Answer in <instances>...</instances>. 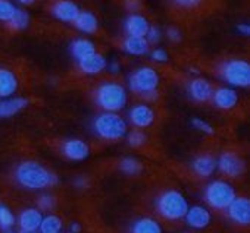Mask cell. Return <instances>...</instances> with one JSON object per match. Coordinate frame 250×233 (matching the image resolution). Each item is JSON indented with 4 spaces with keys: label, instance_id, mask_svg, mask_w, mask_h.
Returning a JSON list of instances; mask_svg holds the SVG:
<instances>
[{
    "label": "cell",
    "instance_id": "1",
    "mask_svg": "<svg viewBox=\"0 0 250 233\" xmlns=\"http://www.w3.org/2000/svg\"><path fill=\"white\" fill-rule=\"evenodd\" d=\"M15 180L25 189L42 191L52 186H56L59 178L55 172L47 169L39 161L25 160L21 161L15 169Z\"/></svg>",
    "mask_w": 250,
    "mask_h": 233
},
{
    "label": "cell",
    "instance_id": "2",
    "mask_svg": "<svg viewBox=\"0 0 250 233\" xmlns=\"http://www.w3.org/2000/svg\"><path fill=\"white\" fill-rule=\"evenodd\" d=\"M94 101L103 111L118 113L128 103V91L116 81H103L94 90Z\"/></svg>",
    "mask_w": 250,
    "mask_h": 233
},
{
    "label": "cell",
    "instance_id": "3",
    "mask_svg": "<svg viewBox=\"0 0 250 233\" xmlns=\"http://www.w3.org/2000/svg\"><path fill=\"white\" fill-rule=\"evenodd\" d=\"M91 128L97 138L113 143L125 138L128 132V122L118 113L102 111L93 119Z\"/></svg>",
    "mask_w": 250,
    "mask_h": 233
},
{
    "label": "cell",
    "instance_id": "4",
    "mask_svg": "<svg viewBox=\"0 0 250 233\" xmlns=\"http://www.w3.org/2000/svg\"><path fill=\"white\" fill-rule=\"evenodd\" d=\"M159 84H161V75L152 66H140L134 69L128 76L130 91L149 101H155L158 98Z\"/></svg>",
    "mask_w": 250,
    "mask_h": 233
},
{
    "label": "cell",
    "instance_id": "5",
    "mask_svg": "<svg viewBox=\"0 0 250 233\" xmlns=\"http://www.w3.org/2000/svg\"><path fill=\"white\" fill-rule=\"evenodd\" d=\"M155 207L162 218L168 221H178L184 218L190 205L187 198L183 195V192L177 189H167L159 194Z\"/></svg>",
    "mask_w": 250,
    "mask_h": 233
},
{
    "label": "cell",
    "instance_id": "6",
    "mask_svg": "<svg viewBox=\"0 0 250 233\" xmlns=\"http://www.w3.org/2000/svg\"><path fill=\"white\" fill-rule=\"evenodd\" d=\"M235 197H237L235 188L229 182L222 179L209 182L203 191V199L206 205L219 211L227 210L228 205L235 199Z\"/></svg>",
    "mask_w": 250,
    "mask_h": 233
},
{
    "label": "cell",
    "instance_id": "7",
    "mask_svg": "<svg viewBox=\"0 0 250 233\" xmlns=\"http://www.w3.org/2000/svg\"><path fill=\"white\" fill-rule=\"evenodd\" d=\"M219 76L231 88H247L250 85V65L243 59H229L219 66Z\"/></svg>",
    "mask_w": 250,
    "mask_h": 233
},
{
    "label": "cell",
    "instance_id": "8",
    "mask_svg": "<svg viewBox=\"0 0 250 233\" xmlns=\"http://www.w3.org/2000/svg\"><path fill=\"white\" fill-rule=\"evenodd\" d=\"M216 170H219L225 178L237 179L244 175L246 161L235 151H224L216 159Z\"/></svg>",
    "mask_w": 250,
    "mask_h": 233
},
{
    "label": "cell",
    "instance_id": "9",
    "mask_svg": "<svg viewBox=\"0 0 250 233\" xmlns=\"http://www.w3.org/2000/svg\"><path fill=\"white\" fill-rule=\"evenodd\" d=\"M156 121V111L147 103H137L128 110V122L134 129L145 131L150 128Z\"/></svg>",
    "mask_w": 250,
    "mask_h": 233
},
{
    "label": "cell",
    "instance_id": "10",
    "mask_svg": "<svg viewBox=\"0 0 250 233\" xmlns=\"http://www.w3.org/2000/svg\"><path fill=\"white\" fill-rule=\"evenodd\" d=\"M61 151L63 157L69 161H84L91 154L90 145L80 138H69L63 141L61 145Z\"/></svg>",
    "mask_w": 250,
    "mask_h": 233
},
{
    "label": "cell",
    "instance_id": "11",
    "mask_svg": "<svg viewBox=\"0 0 250 233\" xmlns=\"http://www.w3.org/2000/svg\"><path fill=\"white\" fill-rule=\"evenodd\" d=\"M227 214L229 220L238 226L250 224V201L246 197H235V199L228 205Z\"/></svg>",
    "mask_w": 250,
    "mask_h": 233
},
{
    "label": "cell",
    "instance_id": "12",
    "mask_svg": "<svg viewBox=\"0 0 250 233\" xmlns=\"http://www.w3.org/2000/svg\"><path fill=\"white\" fill-rule=\"evenodd\" d=\"M184 220L187 226L193 230H203L212 223V213L205 205H191L188 207Z\"/></svg>",
    "mask_w": 250,
    "mask_h": 233
},
{
    "label": "cell",
    "instance_id": "13",
    "mask_svg": "<svg viewBox=\"0 0 250 233\" xmlns=\"http://www.w3.org/2000/svg\"><path fill=\"white\" fill-rule=\"evenodd\" d=\"M187 92L190 98L196 103H208L212 98L213 94V85L210 81L202 76H194L188 85H187Z\"/></svg>",
    "mask_w": 250,
    "mask_h": 233
},
{
    "label": "cell",
    "instance_id": "14",
    "mask_svg": "<svg viewBox=\"0 0 250 233\" xmlns=\"http://www.w3.org/2000/svg\"><path fill=\"white\" fill-rule=\"evenodd\" d=\"M238 100H240L238 92L231 87H219V88L213 90V94L210 98L213 106L224 111L235 108L238 104Z\"/></svg>",
    "mask_w": 250,
    "mask_h": 233
},
{
    "label": "cell",
    "instance_id": "15",
    "mask_svg": "<svg viewBox=\"0 0 250 233\" xmlns=\"http://www.w3.org/2000/svg\"><path fill=\"white\" fill-rule=\"evenodd\" d=\"M52 15L65 24H74L75 18L80 14V8L72 0H56L52 5Z\"/></svg>",
    "mask_w": 250,
    "mask_h": 233
},
{
    "label": "cell",
    "instance_id": "16",
    "mask_svg": "<svg viewBox=\"0 0 250 233\" xmlns=\"http://www.w3.org/2000/svg\"><path fill=\"white\" fill-rule=\"evenodd\" d=\"M150 22L142 14H130L124 21V30L128 37H146Z\"/></svg>",
    "mask_w": 250,
    "mask_h": 233
},
{
    "label": "cell",
    "instance_id": "17",
    "mask_svg": "<svg viewBox=\"0 0 250 233\" xmlns=\"http://www.w3.org/2000/svg\"><path fill=\"white\" fill-rule=\"evenodd\" d=\"M20 85L18 76L8 68H0V100L11 98L17 92Z\"/></svg>",
    "mask_w": 250,
    "mask_h": 233
},
{
    "label": "cell",
    "instance_id": "18",
    "mask_svg": "<svg viewBox=\"0 0 250 233\" xmlns=\"http://www.w3.org/2000/svg\"><path fill=\"white\" fill-rule=\"evenodd\" d=\"M191 170L199 178H210L216 172V157L212 154H200L193 159Z\"/></svg>",
    "mask_w": 250,
    "mask_h": 233
},
{
    "label": "cell",
    "instance_id": "19",
    "mask_svg": "<svg viewBox=\"0 0 250 233\" xmlns=\"http://www.w3.org/2000/svg\"><path fill=\"white\" fill-rule=\"evenodd\" d=\"M42 218H43V213L39 208L30 207V208H25L20 213L17 221H18L20 230L37 232L39 226L42 223Z\"/></svg>",
    "mask_w": 250,
    "mask_h": 233
},
{
    "label": "cell",
    "instance_id": "20",
    "mask_svg": "<svg viewBox=\"0 0 250 233\" xmlns=\"http://www.w3.org/2000/svg\"><path fill=\"white\" fill-rule=\"evenodd\" d=\"M69 52H71V56L78 63V62L93 56L94 53H97V49H96V44L88 38H75L69 46Z\"/></svg>",
    "mask_w": 250,
    "mask_h": 233
},
{
    "label": "cell",
    "instance_id": "21",
    "mask_svg": "<svg viewBox=\"0 0 250 233\" xmlns=\"http://www.w3.org/2000/svg\"><path fill=\"white\" fill-rule=\"evenodd\" d=\"M28 106V100L24 97H11L0 100V119L12 118Z\"/></svg>",
    "mask_w": 250,
    "mask_h": 233
},
{
    "label": "cell",
    "instance_id": "22",
    "mask_svg": "<svg viewBox=\"0 0 250 233\" xmlns=\"http://www.w3.org/2000/svg\"><path fill=\"white\" fill-rule=\"evenodd\" d=\"M106 65H107V60L103 54L100 53H94L93 56L78 62V69L85 73V75H99L102 73L103 71H106Z\"/></svg>",
    "mask_w": 250,
    "mask_h": 233
},
{
    "label": "cell",
    "instance_id": "23",
    "mask_svg": "<svg viewBox=\"0 0 250 233\" xmlns=\"http://www.w3.org/2000/svg\"><path fill=\"white\" fill-rule=\"evenodd\" d=\"M122 50L131 56H146L150 52V44L145 37H125L122 41Z\"/></svg>",
    "mask_w": 250,
    "mask_h": 233
},
{
    "label": "cell",
    "instance_id": "24",
    "mask_svg": "<svg viewBox=\"0 0 250 233\" xmlns=\"http://www.w3.org/2000/svg\"><path fill=\"white\" fill-rule=\"evenodd\" d=\"M74 25L83 34H94L99 30V21L96 15L90 11H80L78 17L74 21Z\"/></svg>",
    "mask_w": 250,
    "mask_h": 233
},
{
    "label": "cell",
    "instance_id": "25",
    "mask_svg": "<svg viewBox=\"0 0 250 233\" xmlns=\"http://www.w3.org/2000/svg\"><path fill=\"white\" fill-rule=\"evenodd\" d=\"M130 233H164L161 223L153 217H140L137 218L131 227Z\"/></svg>",
    "mask_w": 250,
    "mask_h": 233
},
{
    "label": "cell",
    "instance_id": "26",
    "mask_svg": "<svg viewBox=\"0 0 250 233\" xmlns=\"http://www.w3.org/2000/svg\"><path fill=\"white\" fill-rule=\"evenodd\" d=\"M119 170L124 175H128V176H137L143 172V164L142 161L134 157V156H125L121 159L119 161Z\"/></svg>",
    "mask_w": 250,
    "mask_h": 233
},
{
    "label": "cell",
    "instance_id": "27",
    "mask_svg": "<svg viewBox=\"0 0 250 233\" xmlns=\"http://www.w3.org/2000/svg\"><path fill=\"white\" fill-rule=\"evenodd\" d=\"M62 229H63V223L61 217H58L56 214H47V215H43L37 232L39 233H62Z\"/></svg>",
    "mask_w": 250,
    "mask_h": 233
},
{
    "label": "cell",
    "instance_id": "28",
    "mask_svg": "<svg viewBox=\"0 0 250 233\" xmlns=\"http://www.w3.org/2000/svg\"><path fill=\"white\" fill-rule=\"evenodd\" d=\"M30 21H31V19H30V14H28L27 11H24V9L17 8V11H15L14 17H12V19L9 21V25H11L12 30L24 31V30H27V28L30 27Z\"/></svg>",
    "mask_w": 250,
    "mask_h": 233
},
{
    "label": "cell",
    "instance_id": "29",
    "mask_svg": "<svg viewBox=\"0 0 250 233\" xmlns=\"http://www.w3.org/2000/svg\"><path fill=\"white\" fill-rule=\"evenodd\" d=\"M125 138H127V143L131 148H142L147 143V135L140 129L128 131L127 135H125Z\"/></svg>",
    "mask_w": 250,
    "mask_h": 233
},
{
    "label": "cell",
    "instance_id": "30",
    "mask_svg": "<svg viewBox=\"0 0 250 233\" xmlns=\"http://www.w3.org/2000/svg\"><path fill=\"white\" fill-rule=\"evenodd\" d=\"M17 223V218L12 213V210L5 205V204H0V229H11L14 227Z\"/></svg>",
    "mask_w": 250,
    "mask_h": 233
},
{
    "label": "cell",
    "instance_id": "31",
    "mask_svg": "<svg viewBox=\"0 0 250 233\" xmlns=\"http://www.w3.org/2000/svg\"><path fill=\"white\" fill-rule=\"evenodd\" d=\"M15 11H17V6L11 2V0H0V22L9 24Z\"/></svg>",
    "mask_w": 250,
    "mask_h": 233
},
{
    "label": "cell",
    "instance_id": "32",
    "mask_svg": "<svg viewBox=\"0 0 250 233\" xmlns=\"http://www.w3.org/2000/svg\"><path fill=\"white\" fill-rule=\"evenodd\" d=\"M37 207L40 211H52L55 207H56V198L49 194V192H44L37 199Z\"/></svg>",
    "mask_w": 250,
    "mask_h": 233
},
{
    "label": "cell",
    "instance_id": "33",
    "mask_svg": "<svg viewBox=\"0 0 250 233\" xmlns=\"http://www.w3.org/2000/svg\"><path fill=\"white\" fill-rule=\"evenodd\" d=\"M191 125H193V128H196V129L200 131L202 134H206V135H213V134H215L213 126H212L208 121H205V119H202V118H193V119H191Z\"/></svg>",
    "mask_w": 250,
    "mask_h": 233
},
{
    "label": "cell",
    "instance_id": "34",
    "mask_svg": "<svg viewBox=\"0 0 250 233\" xmlns=\"http://www.w3.org/2000/svg\"><path fill=\"white\" fill-rule=\"evenodd\" d=\"M145 38H146V41L149 44H159L161 40H162V30L159 27H156V25H150V28H149Z\"/></svg>",
    "mask_w": 250,
    "mask_h": 233
},
{
    "label": "cell",
    "instance_id": "35",
    "mask_svg": "<svg viewBox=\"0 0 250 233\" xmlns=\"http://www.w3.org/2000/svg\"><path fill=\"white\" fill-rule=\"evenodd\" d=\"M149 53H150V59H152L153 62H156V63H167V62L169 60L168 52H167L165 49H162V47H156V49H153V50L149 52Z\"/></svg>",
    "mask_w": 250,
    "mask_h": 233
},
{
    "label": "cell",
    "instance_id": "36",
    "mask_svg": "<svg viewBox=\"0 0 250 233\" xmlns=\"http://www.w3.org/2000/svg\"><path fill=\"white\" fill-rule=\"evenodd\" d=\"M172 2H174L175 6H178V8H181V9L190 11V9L199 8V6L205 2V0H172Z\"/></svg>",
    "mask_w": 250,
    "mask_h": 233
},
{
    "label": "cell",
    "instance_id": "37",
    "mask_svg": "<svg viewBox=\"0 0 250 233\" xmlns=\"http://www.w3.org/2000/svg\"><path fill=\"white\" fill-rule=\"evenodd\" d=\"M167 38L171 41V43H180L183 40V34H181V30L177 28V27H169L167 30Z\"/></svg>",
    "mask_w": 250,
    "mask_h": 233
},
{
    "label": "cell",
    "instance_id": "38",
    "mask_svg": "<svg viewBox=\"0 0 250 233\" xmlns=\"http://www.w3.org/2000/svg\"><path fill=\"white\" fill-rule=\"evenodd\" d=\"M74 185H75V188H78V189H87V188L90 186V180H88L87 176H77V178L74 179Z\"/></svg>",
    "mask_w": 250,
    "mask_h": 233
},
{
    "label": "cell",
    "instance_id": "39",
    "mask_svg": "<svg viewBox=\"0 0 250 233\" xmlns=\"http://www.w3.org/2000/svg\"><path fill=\"white\" fill-rule=\"evenodd\" d=\"M106 69H107V72H109V73L116 75V73H119V72H121V63H119L118 60L112 59V60H109V62H107Z\"/></svg>",
    "mask_w": 250,
    "mask_h": 233
},
{
    "label": "cell",
    "instance_id": "40",
    "mask_svg": "<svg viewBox=\"0 0 250 233\" xmlns=\"http://www.w3.org/2000/svg\"><path fill=\"white\" fill-rule=\"evenodd\" d=\"M142 6L140 0H125V8H127L131 14H136V11H139Z\"/></svg>",
    "mask_w": 250,
    "mask_h": 233
},
{
    "label": "cell",
    "instance_id": "41",
    "mask_svg": "<svg viewBox=\"0 0 250 233\" xmlns=\"http://www.w3.org/2000/svg\"><path fill=\"white\" fill-rule=\"evenodd\" d=\"M237 31H238L241 36L247 37V36H250V25L246 24V22H241V24L237 25Z\"/></svg>",
    "mask_w": 250,
    "mask_h": 233
},
{
    "label": "cell",
    "instance_id": "42",
    "mask_svg": "<svg viewBox=\"0 0 250 233\" xmlns=\"http://www.w3.org/2000/svg\"><path fill=\"white\" fill-rule=\"evenodd\" d=\"M81 229H83V227H81V224H80L78 221H74V223L69 224V232H71V233H80Z\"/></svg>",
    "mask_w": 250,
    "mask_h": 233
},
{
    "label": "cell",
    "instance_id": "43",
    "mask_svg": "<svg viewBox=\"0 0 250 233\" xmlns=\"http://www.w3.org/2000/svg\"><path fill=\"white\" fill-rule=\"evenodd\" d=\"M17 2H18V3H21V5H25V6H27V5H33V3L36 2V0H17Z\"/></svg>",
    "mask_w": 250,
    "mask_h": 233
},
{
    "label": "cell",
    "instance_id": "44",
    "mask_svg": "<svg viewBox=\"0 0 250 233\" xmlns=\"http://www.w3.org/2000/svg\"><path fill=\"white\" fill-rule=\"evenodd\" d=\"M188 72H191L193 75H196V76H199V71H197L196 68H190V69H188Z\"/></svg>",
    "mask_w": 250,
    "mask_h": 233
},
{
    "label": "cell",
    "instance_id": "45",
    "mask_svg": "<svg viewBox=\"0 0 250 233\" xmlns=\"http://www.w3.org/2000/svg\"><path fill=\"white\" fill-rule=\"evenodd\" d=\"M2 232H3V233H17V232L14 230V227H11V229H3Z\"/></svg>",
    "mask_w": 250,
    "mask_h": 233
},
{
    "label": "cell",
    "instance_id": "46",
    "mask_svg": "<svg viewBox=\"0 0 250 233\" xmlns=\"http://www.w3.org/2000/svg\"><path fill=\"white\" fill-rule=\"evenodd\" d=\"M17 233H39V232H28V230H20Z\"/></svg>",
    "mask_w": 250,
    "mask_h": 233
},
{
    "label": "cell",
    "instance_id": "47",
    "mask_svg": "<svg viewBox=\"0 0 250 233\" xmlns=\"http://www.w3.org/2000/svg\"><path fill=\"white\" fill-rule=\"evenodd\" d=\"M184 233H191V232H184Z\"/></svg>",
    "mask_w": 250,
    "mask_h": 233
},
{
    "label": "cell",
    "instance_id": "48",
    "mask_svg": "<svg viewBox=\"0 0 250 233\" xmlns=\"http://www.w3.org/2000/svg\"><path fill=\"white\" fill-rule=\"evenodd\" d=\"M68 233H71V232H68Z\"/></svg>",
    "mask_w": 250,
    "mask_h": 233
}]
</instances>
